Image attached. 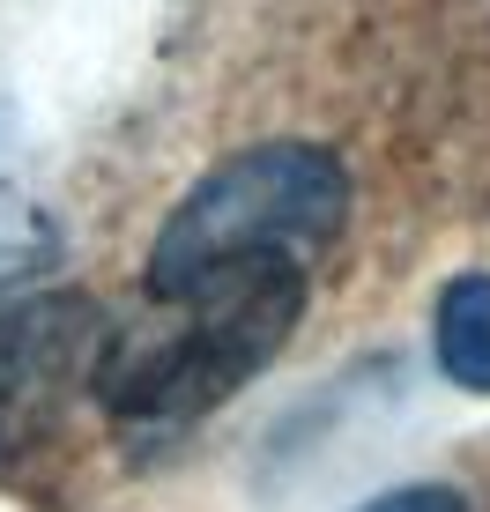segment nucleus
<instances>
[{
    "label": "nucleus",
    "mask_w": 490,
    "mask_h": 512,
    "mask_svg": "<svg viewBox=\"0 0 490 512\" xmlns=\"http://www.w3.org/2000/svg\"><path fill=\"white\" fill-rule=\"evenodd\" d=\"M305 320V268H245L186 297H149L142 320L104 334L97 401L134 431H186L283 357Z\"/></svg>",
    "instance_id": "obj_1"
},
{
    "label": "nucleus",
    "mask_w": 490,
    "mask_h": 512,
    "mask_svg": "<svg viewBox=\"0 0 490 512\" xmlns=\"http://www.w3.org/2000/svg\"><path fill=\"white\" fill-rule=\"evenodd\" d=\"M349 223V171L320 141H260L216 164L149 245V297H186L245 268H305Z\"/></svg>",
    "instance_id": "obj_2"
},
{
    "label": "nucleus",
    "mask_w": 490,
    "mask_h": 512,
    "mask_svg": "<svg viewBox=\"0 0 490 512\" xmlns=\"http://www.w3.org/2000/svg\"><path fill=\"white\" fill-rule=\"evenodd\" d=\"M104 305L90 290H45L0 305V461H23L60 431L82 386H97Z\"/></svg>",
    "instance_id": "obj_3"
},
{
    "label": "nucleus",
    "mask_w": 490,
    "mask_h": 512,
    "mask_svg": "<svg viewBox=\"0 0 490 512\" xmlns=\"http://www.w3.org/2000/svg\"><path fill=\"white\" fill-rule=\"evenodd\" d=\"M431 349L439 372L468 394H490V275H453L431 320Z\"/></svg>",
    "instance_id": "obj_4"
},
{
    "label": "nucleus",
    "mask_w": 490,
    "mask_h": 512,
    "mask_svg": "<svg viewBox=\"0 0 490 512\" xmlns=\"http://www.w3.org/2000/svg\"><path fill=\"white\" fill-rule=\"evenodd\" d=\"M38 253V208H30L23 179H15V156H8V119H0V275L23 268Z\"/></svg>",
    "instance_id": "obj_5"
},
{
    "label": "nucleus",
    "mask_w": 490,
    "mask_h": 512,
    "mask_svg": "<svg viewBox=\"0 0 490 512\" xmlns=\"http://www.w3.org/2000/svg\"><path fill=\"white\" fill-rule=\"evenodd\" d=\"M357 512H468V498L446 490V483H401V490H387V498H372Z\"/></svg>",
    "instance_id": "obj_6"
}]
</instances>
